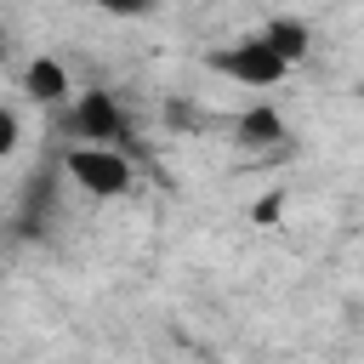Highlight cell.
<instances>
[{
	"instance_id": "9c48e42d",
	"label": "cell",
	"mask_w": 364,
	"mask_h": 364,
	"mask_svg": "<svg viewBox=\"0 0 364 364\" xmlns=\"http://www.w3.org/2000/svg\"><path fill=\"white\" fill-rule=\"evenodd\" d=\"M284 216V193H262L256 205H250V222H262V228H273Z\"/></svg>"
},
{
	"instance_id": "52a82bcc",
	"label": "cell",
	"mask_w": 364,
	"mask_h": 364,
	"mask_svg": "<svg viewBox=\"0 0 364 364\" xmlns=\"http://www.w3.org/2000/svg\"><path fill=\"white\" fill-rule=\"evenodd\" d=\"M290 68H301L307 63V51H313V28H307V17H267L262 28H256Z\"/></svg>"
},
{
	"instance_id": "277c9868",
	"label": "cell",
	"mask_w": 364,
	"mask_h": 364,
	"mask_svg": "<svg viewBox=\"0 0 364 364\" xmlns=\"http://www.w3.org/2000/svg\"><path fill=\"white\" fill-rule=\"evenodd\" d=\"M284 136H290V125H284V114H279L273 102H250V108L233 119V142H239L245 154H273Z\"/></svg>"
},
{
	"instance_id": "7a4b0ae2",
	"label": "cell",
	"mask_w": 364,
	"mask_h": 364,
	"mask_svg": "<svg viewBox=\"0 0 364 364\" xmlns=\"http://www.w3.org/2000/svg\"><path fill=\"white\" fill-rule=\"evenodd\" d=\"M210 68L228 74L233 85H245V91H279V85L296 74V68H290L262 34H239L233 46H222V51L210 57Z\"/></svg>"
},
{
	"instance_id": "8992f818",
	"label": "cell",
	"mask_w": 364,
	"mask_h": 364,
	"mask_svg": "<svg viewBox=\"0 0 364 364\" xmlns=\"http://www.w3.org/2000/svg\"><path fill=\"white\" fill-rule=\"evenodd\" d=\"M51 210H57V171H34L28 188H23V205H17V233L34 239Z\"/></svg>"
},
{
	"instance_id": "ba28073f",
	"label": "cell",
	"mask_w": 364,
	"mask_h": 364,
	"mask_svg": "<svg viewBox=\"0 0 364 364\" xmlns=\"http://www.w3.org/2000/svg\"><path fill=\"white\" fill-rule=\"evenodd\" d=\"M17 148H23V119H17V108L0 102V159H11Z\"/></svg>"
},
{
	"instance_id": "30bf717a",
	"label": "cell",
	"mask_w": 364,
	"mask_h": 364,
	"mask_svg": "<svg viewBox=\"0 0 364 364\" xmlns=\"http://www.w3.org/2000/svg\"><path fill=\"white\" fill-rule=\"evenodd\" d=\"M97 6H102L108 17H148L159 0H97Z\"/></svg>"
},
{
	"instance_id": "5b68a950",
	"label": "cell",
	"mask_w": 364,
	"mask_h": 364,
	"mask_svg": "<svg viewBox=\"0 0 364 364\" xmlns=\"http://www.w3.org/2000/svg\"><path fill=\"white\" fill-rule=\"evenodd\" d=\"M23 97L28 102H40V108H63L68 97H74V80H68V68L57 63V57H28L23 63Z\"/></svg>"
},
{
	"instance_id": "6da1fadb",
	"label": "cell",
	"mask_w": 364,
	"mask_h": 364,
	"mask_svg": "<svg viewBox=\"0 0 364 364\" xmlns=\"http://www.w3.org/2000/svg\"><path fill=\"white\" fill-rule=\"evenodd\" d=\"M125 108H119V97L108 91V85H85V91H74L68 102H63V131L74 136V142H91V148H119L125 142Z\"/></svg>"
},
{
	"instance_id": "3957f363",
	"label": "cell",
	"mask_w": 364,
	"mask_h": 364,
	"mask_svg": "<svg viewBox=\"0 0 364 364\" xmlns=\"http://www.w3.org/2000/svg\"><path fill=\"white\" fill-rule=\"evenodd\" d=\"M63 176L80 188V193H91V199H119V193H131V159H125V148H91V142H68V154H63Z\"/></svg>"
}]
</instances>
